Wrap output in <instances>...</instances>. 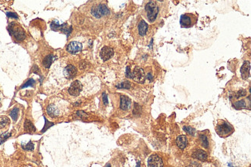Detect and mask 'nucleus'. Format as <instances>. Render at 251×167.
<instances>
[{
  "instance_id": "nucleus-1",
  "label": "nucleus",
  "mask_w": 251,
  "mask_h": 167,
  "mask_svg": "<svg viewBox=\"0 0 251 167\" xmlns=\"http://www.w3.org/2000/svg\"><path fill=\"white\" fill-rule=\"evenodd\" d=\"M217 134L223 138H227L232 135L234 132L233 127L227 121L219 120L216 126Z\"/></svg>"
},
{
  "instance_id": "nucleus-2",
  "label": "nucleus",
  "mask_w": 251,
  "mask_h": 167,
  "mask_svg": "<svg viewBox=\"0 0 251 167\" xmlns=\"http://www.w3.org/2000/svg\"><path fill=\"white\" fill-rule=\"evenodd\" d=\"M145 10L146 16H147V18L149 20V22H155V20L157 19L158 15V12H159V8L158 6L157 3L154 1L148 2L145 5Z\"/></svg>"
},
{
  "instance_id": "nucleus-3",
  "label": "nucleus",
  "mask_w": 251,
  "mask_h": 167,
  "mask_svg": "<svg viewBox=\"0 0 251 167\" xmlns=\"http://www.w3.org/2000/svg\"><path fill=\"white\" fill-rule=\"evenodd\" d=\"M198 16L194 13H185L180 17V25L183 28H190L197 22Z\"/></svg>"
},
{
  "instance_id": "nucleus-4",
  "label": "nucleus",
  "mask_w": 251,
  "mask_h": 167,
  "mask_svg": "<svg viewBox=\"0 0 251 167\" xmlns=\"http://www.w3.org/2000/svg\"><path fill=\"white\" fill-rule=\"evenodd\" d=\"M8 30L9 32L10 35H12L15 37L17 40H23L26 38V33L24 30L20 25L16 24L15 22H12L8 26Z\"/></svg>"
},
{
  "instance_id": "nucleus-5",
  "label": "nucleus",
  "mask_w": 251,
  "mask_h": 167,
  "mask_svg": "<svg viewBox=\"0 0 251 167\" xmlns=\"http://www.w3.org/2000/svg\"><path fill=\"white\" fill-rule=\"evenodd\" d=\"M91 13L95 17L100 18L104 16L108 15L110 13V10H109L108 8L107 7V5H104V4H100V5L92 7Z\"/></svg>"
},
{
  "instance_id": "nucleus-6",
  "label": "nucleus",
  "mask_w": 251,
  "mask_h": 167,
  "mask_svg": "<svg viewBox=\"0 0 251 167\" xmlns=\"http://www.w3.org/2000/svg\"><path fill=\"white\" fill-rule=\"evenodd\" d=\"M131 79H133L134 81L138 82V83H144L145 81V75L143 69L140 68V67H135L133 73H132V78Z\"/></svg>"
},
{
  "instance_id": "nucleus-7",
  "label": "nucleus",
  "mask_w": 251,
  "mask_h": 167,
  "mask_svg": "<svg viewBox=\"0 0 251 167\" xmlns=\"http://www.w3.org/2000/svg\"><path fill=\"white\" fill-rule=\"evenodd\" d=\"M82 84L81 83V81H74L73 83L70 84L69 89H68V92L70 94H71L73 96H77L80 94V93L82 91Z\"/></svg>"
},
{
  "instance_id": "nucleus-8",
  "label": "nucleus",
  "mask_w": 251,
  "mask_h": 167,
  "mask_svg": "<svg viewBox=\"0 0 251 167\" xmlns=\"http://www.w3.org/2000/svg\"><path fill=\"white\" fill-rule=\"evenodd\" d=\"M148 167H163L162 158L158 155H152L148 160Z\"/></svg>"
},
{
  "instance_id": "nucleus-9",
  "label": "nucleus",
  "mask_w": 251,
  "mask_h": 167,
  "mask_svg": "<svg viewBox=\"0 0 251 167\" xmlns=\"http://www.w3.org/2000/svg\"><path fill=\"white\" fill-rule=\"evenodd\" d=\"M114 52L113 49H111V47H104L101 50V53H100V56H101V59L103 60L104 61H107L109 59H111V57L114 56Z\"/></svg>"
},
{
  "instance_id": "nucleus-10",
  "label": "nucleus",
  "mask_w": 251,
  "mask_h": 167,
  "mask_svg": "<svg viewBox=\"0 0 251 167\" xmlns=\"http://www.w3.org/2000/svg\"><path fill=\"white\" fill-rule=\"evenodd\" d=\"M76 73H77V70L74 66L71 65V64H69L67 65L65 68H64V77L67 79H72L74 78V77L76 75Z\"/></svg>"
},
{
  "instance_id": "nucleus-11",
  "label": "nucleus",
  "mask_w": 251,
  "mask_h": 167,
  "mask_svg": "<svg viewBox=\"0 0 251 167\" xmlns=\"http://www.w3.org/2000/svg\"><path fill=\"white\" fill-rule=\"evenodd\" d=\"M82 44L76 41H72L70 43L67 47V50L72 54H76L82 50Z\"/></svg>"
},
{
  "instance_id": "nucleus-12",
  "label": "nucleus",
  "mask_w": 251,
  "mask_h": 167,
  "mask_svg": "<svg viewBox=\"0 0 251 167\" xmlns=\"http://www.w3.org/2000/svg\"><path fill=\"white\" fill-rule=\"evenodd\" d=\"M250 61H244V64L242 65L240 69L242 78L244 80H247L250 77Z\"/></svg>"
},
{
  "instance_id": "nucleus-13",
  "label": "nucleus",
  "mask_w": 251,
  "mask_h": 167,
  "mask_svg": "<svg viewBox=\"0 0 251 167\" xmlns=\"http://www.w3.org/2000/svg\"><path fill=\"white\" fill-rule=\"evenodd\" d=\"M192 156L195 159H197L199 160H202V161H204V160H207V153L205 152L204 150L200 149H196L192 153Z\"/></svg>"
},
{
  "instance_id": "nucleus-14",
  "label": "nucleus",
  "mask_w": 251,
  "mask_h": 167,
  "mask_svg": "<svg viewBox=\"0 0 251 167\" xmlns=\"http://www.w3.org/2000/svg\"><path fill=\"white\" fill-rule=\"evenodd\" d=\"M131 100L127 96H121V102H120V108L121 110L127 111L130 108Z\"/></svg>"
},
{
  "instance_id": "nucleus-15",
  "label": "nucleus",
  "mask_w": 251,
  "mask_h": 167,
  "mask_svg": "<svg viewBox=\"0 0 251 167\" xmlns=\"http://www.w3.org/2000/svg\"><path fill=\"white\" fill-rule=\"evenodd\" d=\"M47 113L49 115L50 117L52 118H54V117H57V116L60 115V109L57 108V106L55 105H49L48 107H47Z\"/></svg>"
},
{
  "instance_id": "nucleus-16",
  "label": "nucleus",
  "mask_w": 251,
  "mask_h": 167,
  "mask_svg": "<svg viewBox=\"0 0 251 167\" xmlns=\"http://www.w3.org/2000/svg\"><path fill=\"white\" fill-rule=\"evenodd\" d=\"M187 144L188 140L187 138L185 137V135H179L176 138V145L181 149H184L187 146Z\"/></svg>"
},
{
  "instance_id": "nucleus-17",
  "label": "nucleus",
  "mask_w": 251,
  "mask_h": 167,
  "mask_svg": "<svg viewBox=\"0 0 251 167\" xmlns=\"http://www.w3.org/2000/svg\"><path fill=\"white\" fill-rule=\"evenodd\" d=\"M148 24L145 20H141L138 23V33L141 36H145L148 31Z\"/></svg>"
},
{
  "instance_id": "nucleus-18",
  "label": "nucleus",
  "mask_w": 251,
  "mask_h": 167,
  "mask_svg": "<svg viewBox=\"0 0 251 167\" xmlns=\"http://www.w3.org/2000/svg\"><path fill=\"white\" fill-rule=\"evenodd\" d=\"M54 60V56L53 55H49L45 57L43 60V64L46 68H49V67L51 66L52 63Z\"/></svg>"
},
{
  "instance_id": "nucleus-19",
  "label": "nucleus",
  "mask_w": 251,
  "mask_h": 167,
  "mask_svg": "<svg viewBox=\"0 0 251 167\" xmlns=\"http://www.w3.org/2000/svg\"><path fill=\"white\" fill-rule=\"evenodd\" d=\"M24 128L25 130L29 133H32L36 131V128L34 127V125H32V123L29 120H26V122H25Z\"/></svg>"
},
{
  "instance_id": "nucleus-20",
  "label": "nucleus",
  "mask_w": 251,
  "mask_h": 167,
  "mask_svg": "<svg viewBox=\"0 0 251 167\" xmlns=\"http://www.w3.org/2000/svg\"><path fill=\"white\" fill-rule=\"evenodd\" d=\"M246 101L244 100H239V101H236L233 105V107L236 109H243V108H246Z\"/></svg>"
},
{
  "instance_id": "nucleus-21",
  "label": "nucleus",
  "mask_w": 251,
  "mask_h": 167,
  "mask_svg": "<svg viewBox=\"0 0 251 167\" xmlns=\"http://www.w3.org/2000/svg\"><path fill=\"white\" fill-rule=\"evenodd\" d=\"M9 123V119L7 117H5V116L0 117V128L5 127Z\"/></svg>"
},
{
  "instance_id": "nucleus-22",
  "label": "nucleus",
  "mask_w": 251,
  "mask_h": 167,
  "mask_svg": "<svg viewBox=\"0 0 251 167\" xmlns=\"http://www.w3.org/2000/svg\"><path fill=\"white\" fill-rule=\"evenodd\" d=\"M19 111H20V110H19V108H13V109L11 111V112H10V116H11V118L13 119V121L17 120L18 116H19Z\"/></svg>"
},
{
  "instance_id": "nucleus-23",
  "label": "nucleus",
  "mask_w": 251,
  "mask_h": 167,
  "mask_svg": "<svg viewBox=\"0 0 251 167\" xmlns=\"http://www.w3.org/2000/svg\"><path fill=\"white\" fill-rule=\"evenodd\" d=\"M118 88H124V89H130L131 88V83L129 81H125L121 82V84H119L117 85Z\"/></svg>"
},
{
  "instance_id": "nucleus-24",
  "label": "nucleus",
  "mask_w": 251,
  "mask_h": 167,
  "mask_svg": "<svg viewBox=\"0 0 251 167\" xmlns=\"http://www.w3.org/2000/svg\"><path fill=\"white\" fill-rule=\"evenodd\" d=\"M200 141H201V143H202V145L204 148L207 149L209 147V141L207 139V137L205 135H200Z\"/></svg>"
},
{
  "instance_id": "nucleus-25",
  "label": "nucleus",
  "mask_w": 251,
  "mask_h": 167,
  "mask_svg": "<svg viewBox=\"0 0 251 167\" xmlns=\"http://www.w3.org/2000/svg\"><path fill=\"white\" fill-rule=\"evenodd\" d=\"M11 136V133L9 132H5L0 135V144L3 143L5 141H6Z\"/></svg>"
},
{
  "instance_id": "nucleus-26",
  "label": "nucleus",
  "mask_w": 251,
  "mask_h": 167,
  "mask_svg": "<svg viewBox=\"0 0 251 167\" xmlns=\"http://www.w3.org/2000/svg\"><path fill=\"white\" fill-rule=\"evenodd\" d=\"M45 125H44V127H43V128L42 130V132H46V131L47 130V129H49L50 127H52L53 125H54L53 122H49V121L47 120V118H45Z\"/></svg>"
},
{
  "instance_id": "nucleus-27",
  "label": "nucleus",
  "mask_w": 251,
  "mask_h": 167,
  "mask_svg": "<svg viewBox=\"0 0 251 167\" xmlns=\"http://www.w3.org/2000/svg\"><path fill=\"white\" fill-rule=\"evenodd\" d=\"M183 130L187 133V134H189V135H194L195 132H196V131H195L194 128H192V127H190V126H184V127H183Z\"/></svg>"
},
{
  "instance_id": "nucleus-28",
  "label": "nucleus",
  "mask_w": 251,
  "mask_h": 167,
  "mask_svg": "<svg viewBox=\"0 0 251 167\" xmlns=\"http://www.w3.org/2000/svg\"><path fill=\"white\" fill-rule=\"evenodd\" d=\"M22 147L23 149L28 150V151H32V150L34 149V145H33V143H32V142H30V143H27L26 145H23V144H22Z\"/></svg>"
},
{
  "instance_id": "nucleus-29",
  "label": "nucleus",
  "mask_w": 251,
  "mask_h": 167,
  "mask_svg": "<svg viewBox=\"0 0 251 167\" xmlns=\"http://www.w3.org/2000/svg\"><path fill=\"white\" fill-rule=\"evenodd\" d=\"M35 84V81L33 80V79H30V80H28L26 83L22 85V87H21V88H28V87H32L33 85H34Z\"/></svg>"
},
{
  "instance_id": "nucleus-30",
  "label": "nucleus",
  "mask_w": 251,
  "mask_h": 167,
  "mask_svg": "<svg viewBox=\"0 0 251 167\" xmlns=\"http://www.w3.org/2000/svg\"><path fill=\"white\" fill-rule=\"evenodd\" d=\"M246 94V91L245 90H241V91H239L238 92H236V94H235V98H239L240 97H244Z\"/></svg>"
},
{
  "instance_id": "nucleus-31",
  "label": "nucleus",
  "mask_w": 251,
  "mask_h": 167,
  "mask_svg": "<svg viewBox=\"0 0 251 167\" xmlns=\"http://www.w3.org/2000/svg\"><path fill=\"white\" fill-rule=\"evenodd\" d=\"M125 75L126 77H128V78H132V73L131 72L130 67H127V68H126Z\"/></svg>"
},
{
  "instance_id": "nucleus-32",
  "label": "nucleus",
  "mask_w": 251,
  "mask_h": 167,
  "mask_svg": "<svg viewBox=\"0 0 251 167\" xmlns=\"http://www.w3.org/2000/svg\"><path fill=\"white\" fill-rule=\"evenodd\" d=\"M102 98H103V102L104 105H108V95L106 93H103L102 94Z\"/></svg>"
},
{
  "instance_id": "nucleus-33",
  "label": "nucleus",
  "mask_w": 251,
  "mask_h": 167,
  "mask_svg": "<svg viewBox=\"0 0 251 167\" xmlns=\"http://www.w3.org/2000/svg\"><path fill=\"white\" fill-rule=\"evenodd\" d=\"M6 15H7V16H9V17L18 19V16L16 15V13H14V12H7V13H6Z\"/></svg>"
},
{
  "instance_id": "nucleus-34",
  "label": "nucleus",
  "mask_w": 251,
  "mask_h": 167,
  "mask_svg": "<svg viewBox=\"0 0 251 167\" xmlns=\"http://www.w3.org/2000/svg\"><path fill=\"white\" fill-rule=\"evenodd\" d=\"M77 115L80 116V117H81V118H84V117H87V115L86 113H84V111H77Z\"/></svg>"
},
{
  "instance_id": "nucleus-35",
  "label": "nucleus",
  "mask_w": 251,
  "mask_h": 167,
  "mask_svg": "<svg viewBox=\"0 0 251 167\" xmlns=\"http://www.w3.org/2000/svg\"><path fill=\"white\" fill-rule=\"evenodd\" d=\"M32 71L34 72L35 74H39V67H37V65H35V66H33V67H32Z\"/></svg>"
},
{
  "instance_id": "nucleus-36",
  "label": "nucleus",
  "mask_w": 251,
  "mask_h": 167,
  "mask_svg": "<svg viewBox=\"0 0 251 167\" xmlns=\"http://www.w3.org/2000/svg\"><path fill=\"white\" fill-rule=\"evenodd\" d=\"M148 78L149 79V80H150L151 81H152V74H148Z\"/></svg>"
},
{
  "instance_id": "nucleus-37",
  "label": "nucleus",
  "mask_w": 251,
  "mask_h": 167,
  "mask_svg": "<svg viewBox=\"0 0 251 167\" xmlns=\"http://www.w3.org/2000/svg\"><path fill=\"white\" fill-rule=\"evenodd\" d=\"M136 167H141V162L138 161V162H137V166Z\"/></svg>"
},
{
  "instance_id": "nucleus-38",
  "label": "nucleus",
  "mask_w": 251,
  "mask_h": 167,
  "mask_svg": "<svg viewBox=\"0 0 251 167\" xmlns=\"http://www.w3.org/2000/svg\"><path fill=\"white\" fill-rule=\"evenodd\" d=\"M105 167H111V165H110V164H107L106 166H105Z\"/></svg>"
},
{
  "instance_id": "nucleus-39",
  "label": "nucleus",
  "mask_w": 251,
  "mask_h": 167,
  "mask_svg": "<svg viewBox=\"0 0 251 167\" xmlns=\"http://www.w3.org/2000/svg\"><path fill=\"white\" fill-rule=\"evenodd\" d=\"M186 167H192V166H186Z\"/></svg>"
},
{
  "instance_id": "nucleus-40",
  "label": "nucleus",
  "mask_w": 251,
  "mask_h": 167,
  "mask_svg": "<svg viewBox=\"0 0 251 167\" xmlns=\"http://www.w3.org/2000/svg\"><path fill=\"white\" fill-rule=\"evenodd\" d=\"M232 167H233V166H232Z\"/></svg>"
}]
</instances>
